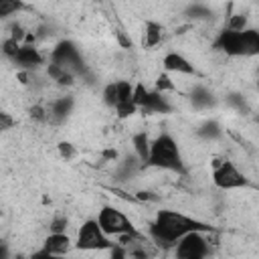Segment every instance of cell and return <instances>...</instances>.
Returning a JSON list of instances; mask_svg holds the SVG:
<instances>
[{
	"label": "cell",
	"instance_id": "obj_1",
	"mask_svg": "<svg viewBox=\"0 0 259 259\" xmlns=\"http://www.w3.org/2000/svg\"><path fill=\"white\" fill-rule=\"evenodd\" d=\"M192 231L214 233V227L198 219L186 217L178 210H158L156 219L150 223V237L160 247H174L178 239H182L186 233H192Z\"/></svg>",
	"mask_w": 259,
	"mask_h": 259
},
{
	"label": "cell",
	"instance_id": "obj_2",
	"mask_svg": "<svg viewBox=\"0 0 259 259\" xmlns=\"http://www.w3.org/2000/svg\"><path fill=\"white\" fill-rule=\"evenodd\" d=\"M214 49L227 57H259V30H229L223 28L214 38Z\"/></svg>",
	"mask_w": 259,
	"mask_h": 259
},
{
	"label": "cell",
	"instance_id": "obj_3",
	"mask_svg": "<svg viewBox=\"0 0 259 259\" xmlns=\"http://www.w3.org/2000/svg\"><path fill=\"white\" fill-rule=\"evenodd\" d=\"M146 168H160V170H170V172H178V174L186 172L178 144L170 134H160L152 142V150H150Z\"/></svg>",
	"mask_w": 259,
	"mask_h": 259
},
{
	"label": "cell",
	"instance_id": "obj_4",
	"mask_svg": "<svg viewBox=\"0 0 259 259\" xmlns=\"http://www.w3.org/2000/svg\"><path fill=\"white\" fill-rule=\"evenodd\" d=\"M212 182L221 190H235L249 184L247 176L231 160H212Z\"/></svg>",
	"mask_w": 259,
	"mask_h": 259
},
{
	"label": "cell",
	"instance_id": "obj_5",
	"mask_svg": "<svg viewBox=\"0 0 259 259\" xmlns=\"http://www.w3.org/2000/svg\"><path fill=\"white\" fill-rule=\"evenodd\" d=\"M77 249L81 251H105L109 249L113 243L109 241V235L103 233V229L99 227L97 219H89L81 225L79 233H77Z\"/></svg>",
	"mask_w": 259,
	"mask_h": 259
},
{
	"label": "cell",
	"instance_id": "obj_6",
	"mask_svg": "<svg viewBox=\"0 0 259 259\" xmlns=\"http://www.w3.org/2000/svg\"><path fill=\"white\" fill-rule=\"evenodd\" d=\"M97 223H99V227L103 229V233L109 235V237H117V235H121V233H138L136 227H134V223H132L119 208L109 206V204H105V206L99 210Z\"/></svg>",
	"mask_w": 259,
	"mask_h": 259
},
{
	"label": "cell",
	"instance_id": "obj_7",
	"mask_svg": "<svg viewBox=\"0 0 259 259\" xmlns=\"http://www.w3.org/2000/svg\"><path fill=\"white\" fill-rule=\"evenodd\" d=\"M208 253H210V245L204 239V233H200V231L186 233L174 245V255L178 259H202Z\"/></svg>",
	"mask_w": 259,
	"mask_h": 259
},
{
	"label": "cell",
	"instance_id": "obj_8",
	"mask_svg": "<svg viewBox=\"0 0 259 259\" xmlns=\"http://www.w3.org/2000/svg\"><path fill=\"white\" fill-rule=\"evenodd\" d=\"M51 59H53V63L65 67V69L71 71V73L87 75V71H85V67H83V61H81V53H79V49L75 47V42H71V40H61V42L53 49Z\"/></svg>",
	"mask_w": 259,
	"mask_h": 259
},
{
	"label": "cell",
	"instance_id": "obj_9",
	"mask_svg": "<svg viewBox=\"0 0 259 259\" xmlns=\"http://www.w3.org/2000/svg\"><path fill=\"white\" fill-rule=\"evenodd\" d=\"M162 67H164V71H168V73H180V75H196V73H198L196 67H194L184 55H180V53H176V51H170V53L164 55Z\"/></svg>",
	"mask_w": 259,
	"mask_h": 259
},
{
	"label": "cell",
	"instance_id": "obj_10",
	"mask_svg": "<svg viewBox=\"0 0 259 259\" xmlns=\"http://www.w3.org/2000/svg\"><path fill=\"white\" fill-rule=\"evenodd\" d=\"M20 69H34V67H38V65H42V61H45V57L38 53V49L34 47V45H20V49H18V53H16V57L12 59Z\"/></svg>",
	"mask_w": 259,
	"mask_h": 259
},
{
	"label": "cell",
	"instance_id": "obj_11",
	"mask_svg": "<svg viewBox=\"0 0 259 259\" xmlns=\"http://www.w3.org/2000/svg\"><path fill=\"white\" fill-rule=\"evenodd\" d=\"M73 105H75V101H73L71 95L53 99L51 105H49V121H51V123H61V121H65V117L73 111Z\"/></svg>",
	"mask_w": 259,
	"mask_h": 259
},
{
	"label": "cell",
	"instance_id": "obj_12",
	"mask_svg": "<svg viewBox=\"0 0 259 259\" xmlns=\"http://www.w3.org/2000/svg\"><path fill=\"white\" fill-rule=\"evenodd\" d=\"M140 109H142V113H170L172 107H170L168 99L164 97V93L158 91V89H154V91H150L146 103Z\"/></svg>",
	"mask_w": 259,
	"mask_h": 259
},
{
	"label": "cell",
	"instance_id": "obj_13",
	"mask_svg": "<svg viewBox=\"0 0 259 259\" xmlns=\"http://www.w3.org/2000/svg\"><path fill=\"white\" fill-rule=\"evenodd\" d=\"M45 249L51 255H65L71 249V239L67 233H51L45 239Z\"/></svg>",
	"mask_w": 259,
	"mask_h": 259
},
{
	"label": "cell",
	"instance_id": "obj_14",
	"mask_svg": "<svg viewBox=\"0 0 259 259\" xmlns=\"http://www.w3.org/2000/svg\"><path fill=\"white\" fill-rule=\"evenodd\" d=\"M164 38V26L156 20H148L146 26H144V38H142V45L146 49H152V47H158Z\"/></svg>",
	"mask_w": 259,
	"mask_h": 259
},
{
	"label": "cell",
	"instance_id": "obj_15",
	"mask_svg": "<svg viewBox=\"0 0 259 259\" xmlns=\"http://www.w3.org/2000/svg\"><path fill=\"white\" fill-rule=\"evenodd\" d=\"M132 144H134L136 156L142 160V164H144V168H146L148 158H150V150H152V140L148 138L146 132H138V134L132 136Z\"/></svg>",
	"mask_w": 259,
	"mask_h": 259
},
{
	"label": "cell",
	"instance_id": "obj_16",
	"mask_svg": "<svg viewBox=\"0 0 259 259\" xmlns=\"http://www.w3.org/2000/svg\"><path fill=\"white\" fill-rule=\"evenodd\" d=\"M190 99H192L194 107H198V109H202V107H210V105L214 103L212 93H210L206 87H202V85L192 87V91H190Z\"/></svg>",
	"mask_w": 259,
	"mask_h": 259
},
{
	"label": "cell",
	"instance_id": "obj_17",
	"mask_svg": "<svg viewBox=\"0 0 259 259\" xmlns=\"http://www.w3.org/2000/svg\"><path fill=\"white\" fill-rule=\"evenodd\" d=\"M196 134L200 136V138H206V140H214V138H219L221 134H223V130H221V125H219V121H214V119H208V121H204L198 130H196Z\"/></svg>",
	"mask_w": 259,
	"mask_h": 259
},
{
	"label": "cell",
	"instance_id": "obj_18",
	"mask_svg": "<svg viewBox=\"0 0 259 259\" xmlns=\"http://www.w3.org/2000/svg\"><path fill=\"white\" fill-rule=\"evenodd\" d=\"M20 10H24L22 0H0V18H8Z\"/></svg>",
	"mask_w": 259,
	"mask_h": 259
},
{
	"label": "cell",
	"instance_id": "obj_19",
	"mask_svg": "<svg viewBox=\"0 0 259 259\" xmlns=\"http://www.w3.org/2000/svg\"><path fill=\"white\" fill-rule=\"evenodd\" d=\"M134 101V85L130 81H117V103Z\"/></svg>",
	"mask_w": 259,
	"mask_h": 259
},
{
	"label": "cell",
	"instance_id": "obj_20",
	"mask_svg": "<svg viewBox=\"0 0 259 259\" xmlns=\"http://www.w3.org/2000/svg\"><path fill=\"white\" fill-rule=\"evenodd\" d=\"M225 28H229V30H245V28H249V26H247V16L241 14V12L231 14V16L227 18V26H225Z\"/></svg>",
	"mask_w": 259,
	"mask_h": 259
},
{
	"label": "cell",
	"instance_id": "obj_21",
	"mask_svg": "<svg viewBox=\"0 0 259 259\" xmlns=\"http://www.w3.org/2000/svg\"><path fill=\"white\" fill-rule=\"evenodd\" d=\"M103 103L109 107L117 105V83H107L103 87Z\"/></svg>",
	"mask_w": 259,
	"mask_h": 259
},
{
	"label": "cell",
	"instance_id": "obj_22",
	"mask_svg": "<svg viewBox=\"0 0 259 259\" xmlns=\"http://www.w3.org/2000/svg\"><path fill=\"white\" fill-rule=\"evenodd\" d=\"M156 89L162 91V93H166V91H174V89H176V85H174V81L170 79L168 71H164V73H160V75L156 77Z\"/></svg>",
	"mask_w": 259,
	"mask_h": 259
},
{
	"label": "cell",
	"instance_id": "obj_23",
	"mask_svg": "<svg viewBox=\"0 0 259 259\" xmlns=\"http://www.w3.org/2000/svg\"><path fill=\"white\" fill-rule=\"evenodd\" d=\"M20 45L22 42H18V40H14V38H4V42H2V53H4V57L6 59H14L16 57V53H18V49H20Z\"/></svg>",
	"mask_w": 259,
	"mask_h": 259
},
{
	"label": "cell",
	"instance_id": "obj_24",
	"mask_svg": "<svg viewBox=\"0 0 259 259\" xmlns=\"http://www.w3.org/2000/svg\"><path fill=\"white\" fill-rule=\"evenodd\" d=\"M140 107L134 103V101H127V103H117L115 105V111H117V117L125 119V117H132Z\"/></svg>",
	"mask_w": 259,
	"mask_h": 259
},
{
	"label": "cell",
	"instance_id": "obj_25",
	"mask_svg": "<svg viewBox=\"0 0 259 259\" xmlns=\"http://www.w3.org/2000/svg\"><path fill=\"white\" fill-rule=\"evenodd\" d=\"M30 119H34V121H38V123L49 121V109H47L45 105H40V103H34V105L30 107Z\"/></svg>",
	"mask_w": 259,
	"mask_h": 259
},
{
	"label": "cell",
	"instance_id": "obj_26",
	"mask_svg": "<svg viewBox=\"0 0 259 259\" xmlns=\"http://www.w3.org/2000/svg\"><path fill=\"white\" fill-rule=\"evenodd\" d=\"M57 150H59V156L63 160H73L77 156V148L71 142H59L57 144Z\"/></svg>",
	"mask_w": 259,
	"mask_h": 259
},
{
	"label": "cell",
	"instance_id": "obj_27",
	"mask_svg": "<svg viewBox=\"0 0 259 259\" xmlns=\"http://www.w3.org/2000/svg\"><path fill=\"white\" fill-rule=\"evenodd\" d=\"M148 95H150V91L146 89L144 83H136V85H134V103H136L138 107H142V105L146 103Z\"/></svg>",
	"mask_w": 259,
	"mask_h": 259
},
{
	"label": "cell",
	"instance_id": "obj_28",
	"mask_svg": "<svg viewBox=\"0 0 259 259\" xmlns=\"http://www.w3.org/2000/svg\"><path fill=\"white\" fill-rule=\"evenodd\" d=\"M67 227H69V221H67V217L59 214V217H55V219L51 221V225H49V231H51V233H65V231H67Z\"/></svg>",
	"mask_w": 259,
	"mask_h": 259
},
{
	"label": "cell",
	"instance_id": "obj_29",
	"mask_svg": "<svg viewBox=\"0 0 259 259\" xmlns=\"http://www.w3.org/2000/svg\"><path fill=\"white\" fill-rule=\"evenodd\" d=\"M190 18H208V16H212V10H208L206 6H200V4H194V6H190L188 8V12H186Z\"/></svg>",
	"mask_w": 259,
	"mask_h": 259
},
{
	"label": "cell",
	"instance_id": "obj_30",
	"mask_svg": "<svg viewBox=\"0 0 259 259\" xmlns=\"http://www.w3.org/2000/svg\"><path fill=\"white\" fill-rule=\"evenodd\" d=\"M26 30L16 22V24H10V38H14V40H18V42H22L24 38H26Z\"/></svg>",
	"mask_w": 259,
	"mask_h": 259
},
{
	"label": "cell",
	"instance_id": "obj_31",
	"mask_svg": "<svg viewBox=\"0 0 259 259\" xmlns=\"http://www.w3.org/2000/svg\"><path fill=\"white\" fill-rule=\"evenodd\" d=\"M136 198H138V202H156L158 200V196L154 192H150V190H138Z\"/></svg>",
	"mask_w": 259,
	"mask_h": 259
},
{
	"label": "cell",
	"instance_id": "obj_32",
	"mask_svg": "<svg viewBox=\"0 0 259 259\" xmlns=\"http://www.w3.org/2000/svg\"><path fill=\"white\" fill-rule=\"evenodd\" d=\"M14 123H16V121L10 117V113H6V111L0 113V130H2V132H8Z\"/></svg>",
	"mask_w": 259,
	"mask_h": 259
},
{
	"label": "cell",
	"instance_id": "obj_33",
	"mask_svg": "<svg viewBox=\"0 0 259 259\" xmlns=\"http://www.w3.org/2000/svg\"><path fill=\"white\" fill-rule=\"evenodd\" d=\"M115 38H117V42H119L123 49H132V45H134V42H132V38H130V36H127L123 30L115 32Z\"/></svg>",
	"mask_w": 259,
	"mask_h": 259
},
{
	"label": "cell",
	"instance_id": "obj_34",
	"mask_svg": "<svg viewBox=\"0 0 259 259\" xmlns=\"http://www.w3.org/2000/svg\"><path fill=\"white\" fill-rule=\"evenodd\" d=\"M229 103H231V105H235V107H239L241 111H243V109H247V103H245V99H243L241 95H237V93L229 95Z\"/></svg>",
	"mask_w": 259,
	"mask_h": 259
},
{
	"label": "cell",
	"instance_id": "obj_35",
	"mask_svg": "<svg viewBox=\"0 0 259 259\" xmlns=\"http://www.w3.org/2000/svg\"><path fill=\"white\" fill-rule=\"evenodd\" d=\"M117 156H119V154H117V150H115V148H105V150L101 152V158H103L105 162H115V160H117Z\"/></svg>",
	"mask_w": 259,
	"mask_h": 259
},
{
	"label": "cell",
	"instance_id": "obj_36",
	"mask_svg": "<svg viewBox=\"0 0 259 259\" xmlns=\"http://www.w3.org/2000/svg\"><path fill=\"white\" fill-rule=\"evenodd\" d=\"M257 87H259V81H257Z\"/></svg>",
	"mask_w": 259,
	"mask_h": 259
}]
</instances>
